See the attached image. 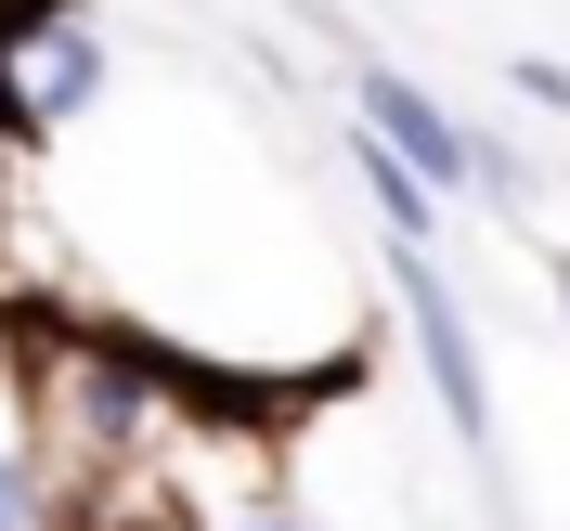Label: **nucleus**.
<instances>
[{
  "mask_svg": "<svg viewBox=\"0 0 570 531\" xmlns=\"http://www.w3.org/2000/svg\"><path fill=\"white\" fill-rule=\"evenodd\" d=\"M390 298H402V324H415V351H428L441 427H454V441H466V466L493 480V363H480V324H466V298H454V273H441V247L390 234Z\"/></svg>",
  "mask_w": 570,
  "mask_h": 531,
  "instance_id": "nucleus-1",
  "label": "nucleus"
},
{
  "mask_svg": "<svg viewBox=\"0 0 570 531\" xmlns=\"http://www.w3.org/2000/svg\"><path fill=\"white\" fill-rule=\"evenodd\" d=\"M105 91V27L78 0H0V130H66Z\"/></svg>",
  "mask_w": 570,
  "mask_h": 531,
  "instance_id": "nucleus-2",
  "label": "nucleus"
},
{
  "mask_svg": "<svg viewBox=\"0 0 570 531\" xmlns=\"http://www.w3.org/2000/svg\"><path fill=\"white\" fill-rule=\"evenodd\" d=\"M351 130H363V142H390L402 169L441 195V208L466 195V117L441 105L415 66H376V52H363V66H351Z\"/></svg>",
  "mask_w": 570,
  "mask_h": 531,
  "instance_id": "nucleus-3",
  "label": "nucleus"
},
{
  "mask_svg": "<svg viewBox=\"0 0 570 531\" xmlns=\"http://www.w3.org/2000/svg\"><path fill=\"white\" fill-rule=\"evenodd\" d=\"M351 169H363V195H376V234H415V247H441V195L402 169L390 142H363V130H351Z\"/></svg>",
  "mask_w": 570,
  "mask_h": 531,
  "instance_id": "nucleus-4",
  "label": "nucleus"
},
{
  "mask_svg": "<svg viewBox=\"0 0 570 531\" xmlns=\"http://www.w3.org/2000/svg\"><path fill=\"white\" fill-rule=\"evenodd\" d=\"M505 91H519L532 117H570V66H558V52H519V66H505Z\"/></svg>",
  "mask_w": 570,
  "mask_h": 531,
  "instance_id": "nucleus-5",
  "label": "nucleus"
},
{
  "mask_svg": "<svg viewBox=\"0 0 570 531\" xmlns=\"http://www.w3.org/2000/svg\"><path fill=\"white\" fill-rule=\"evenodd\" d=\"M52 519V493H39V466L27 454H0V531H39Z\"/></svg>",
  "mask_w": 570,
  "mask_h": 531,
  "instance_id": "nucleus-6",
  "label": "nucleus"
},
{
  "mask_svg": "<svg viewBox=\"0 0 570 531\" xmlns=\"http://www.w3.org/2000/svg\"><path fill=\"white\" fill-rule=\"evenodd\" d=\"M208 531H324V519H285V505H247V519H208Z\"/></svg>",
  "mask_w": 570,
  "mask_h": 531,
  "instance_id": "nucleus-7",
  "label": "nucleus"
},
{
  "mask_svg": "<svg viewBox=\"0 0 570 531\" xmlns=\"http://www.w3.org/2000/svg\"><path fill=\"white\" fill-rule=\"evenodd\" d=\"M558 312H570V273H558Z\"/></svg>",
  "mask_w": 570,
  "mask_h": 531,
  "instance_id": "nucleus-8",
  "label": "nucleus"
}]
</instances>
